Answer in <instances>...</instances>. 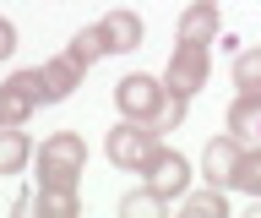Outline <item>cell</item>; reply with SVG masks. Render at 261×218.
Masks as SVG:
<instances>
[{
	"label": "cell",
	"mask_w": 261,
	"mask_h": 218,
	"mask_svg": "<svg viewBox=\"0 0 261 218\" xmlns=\"http://www.w3.org/2000/svg\"><path fill=\"white\" fill-rule=\"evenodd\" d=\"M120 213L125 218H163L169 213V197H158L152 185H142V191H125L120 197Z\"/></svg>",
	"instance_id": "obj_14"
},
{
	"label": "cell",
	"mask_w": 261,
	"mask_h": 218,
	"mask_svg": "<svg viewBox=\"0 0 261 218\" xmlns=\"http://www.w3.org/2000/svg\"><path fill=\"white\" fill-rule=\"evenodd\" d=\"M11 55H16V28L0 17V60H11Z\"/></svg>",
	"instance_id": "obj_20"
},
{
	"label": "cell",
	"mask_w": 261,
	"mask_h": 218,
	"mask_svg": "<svg viewBox=\"0 0 261 218\" xmlns=\"http://www.w3.org/2000/svg\"><path fill=\"white\" fill-rule=\"evenodd\" d=\"M98 33H103V44H109V55H130V50H142V17L136 11H109V17L98 22Z\"/></svg>",
	"instance_id": "obj_9"
},
{
	"label": "cell",
	"mask_w": 261,
	"mask_h": 218,
	"mask_svg": "<svg viewBox=\"0 0 261 218\" xmlns=\"http://www.w3.org/2000/svg\"><path fill=\"white\" fill-rule=\"evenodd\" d=\"M33 213L38 218H76L82 197L76 191H60V185H38V191H33Z\"/></svg>",
	"instance_id": "obj_12"
},
{
	"label": "cell",
	"mask_w": 261,
	"mask_h": 218,
	"mask_svg": "<svg viewBox=\"0 0 261 218\" xmlns=\"http://www.w3.org/2000/svg\"><path fill=\"white\" fill-rule=\"evenodd\" d=\"M33 164H38V185L76 191L82 175H87V142L76 131H55L44 136V148H33Z\"/></svg>",
	"instance_id": "obj_1"
},
{
	"label": "cell",
	"mask_w": 261,
	"mask_h": 218,
	"mask_svg": "<svg viewBox=\"0 0 261 218\" xmlns=\"http://www.w3.org/2000/svg\"><path fill=\"white\" fill-rule=\"evenodd\" d=\"M33 164V142L22 126H0V175H16V169Z\"/></svg>",
	"instance_id": "obj_11"
},
{
	"label": "cell",
	"mask_w": 261,
	"mask_h": 218,
	"mask_svg": "<svg viewBox=\"0 0 261 218\" xmlns=\"http://www.w3.org/2000/svg\"><path fill=\"white\" fill-rule=\"evenodd\" d=\"M103 153H109L114 169H130V175H142L147 158L158 153V131L152 126H142V120H120L109 131V142H103Z\"/></svg>",
	"instance_id": "obj_4"
},
{
	"label": "cell",
	"mask_w": 261,
	"mask_h": 218,
	"mask_svg": "<svg viewBox=\"0 0 261 218\" xmlns=\"http://www.w3.org/2000/svg\"><path fill=\"white\" fill-rule=\"evenodd\" d=\"M207 77H212V50H207V44H185V38H179L174 55H169V66H163V87L179 93V99H196V93L207 87Z\"/></svg>",
	"instance_id": "obj_3"
},
{
	"label": "cell",
	"mask_w": 261,
	"mask_h": 218,
	"mask_svg": "<svg viewBox=\"0 0 261 218\" xmlns=\"http://www.w3.org/2000/svg\"><path fill=\"white\" fill-rule=\"evenodd\" d=\"M185 104L191 99H179V93H169V104H163V115H158V126H152V131H179V126H185Z\"/></svg>",
	"instance_id": "obj_19"
},
{
	"label": "cell",
	"mask_w": 261,
	"mask_h": 218,
	"mask_svg": "<svg viewBox=\"0 0 261 218\" xmlns=\"http://www.w3.org/2000/svg\"><path fill=\"white\" fill-rule=\"evenodd\" d=\"M234 87L240 93H261V44L234 55Z\"/></svg>",
	"instance_id": "obj_16"
},
{
	"label": "cell",
	"mask_w": 261,
	"mask_h": 218,
	"mask_svg": "<svg viewBox=\"0 0 261 218\" xmlns=\"http://www.w3.org/2000/svg\"><path fill=\"white\" fill-rule=\"evenodd\" d=\"M33 109H38V99H33L28 87L16 82V77L0 87V126H28V120H33Z\"/></svg>",
	"instance_id": "obj_13"
},
{
	"label": "cell",
	"mask_w": 261,
	"mask_h": 218,
	"mask_svg": "<svg viewBox=\"0 0 261 218\" xmlns=\"http://www.w3.org/2000/svg\"><path fill=\"white\" fill-rule=\"evenodd\" d=\"M228 131L240 142H261V93H240L228 104Z\"/></svg>",
	"instance_id": "obj_10"
},
{
	"label": "cell",
	"mask_w": 261,
	"mask_h": 218,
	"mask_svg": "<svg viewBox=\"0 0 261 218\" xmlns=\"http://www.w3.org/2000/svg\"><path fill=\"white\" fill-rule=\"evenodd\" d=\"M82 77H87V66H82L71 50H60L55 60H44V104H65L82 87Z\"/></svg>",
	"instance_id": "obj_7"
},
{
	"label": "cell",
	"mask_w": 261,
	"mask_h": 218,
	"mask_svg": "<svg viewBox=\"0 0 261 218\" xmlns=\"http://www.w3.org/2000/svg\"><path fill=\"white\" fill-rule=\"evenodd\" d=\"M179 207H185L191 218H228L223 185H207V191H196V197H179Z\"/></svg>",
	"instance_id": "obj_15"
},
{
	"label": "cell",
	"mask_w": 261,
	"mask_h": 218,
	"mask_svg": "<svg viewBox=\"0 0 261 218\" xmlns=\"http://www.w3.org/2000/svg\"><path fill=\"white\" fill-rule=\"evenodd\" d=\"M218 28H223L218 0H191V6L179 11V38H185V44H218Z\"/></svg>",
	"instance_id": "obj_8"
},
{
	"label": "cell",
	"mask_w": 261,
	"mask_h": 218,
	"mask_svg": "<svg viewBox=\"0 0 261 218\" xmlns=\"http://www.w3.org/2000/svg\"><path fill=\"white\" fill-rule=\"evenodd\" d=\"M240 158H245V142L234 131L228 136H212L207 148H201V175H207V185H234V175H240Z\"/></svg>",
	"instance_id": "obj_6"
},
{
	"label": "cell",
	"mask_w": 261,
	"mask_h": 218,
	"mask_svg": "<svg viewBox=\"0 0 261 218\" xmlns=\"http://www.w3.org/2000/svg\"><path fill=\"white\" fill-rule=\"evenodd\" d=\"M65 50H71V55H76V60H82V66L93 71L98 60H103V55H109V44H103V33H98V28H82V33L71 38V44H65Z\"/></svg>",
	"instance_id": "obj_17"
},
{
	"label": "cell",
	"mask_w": 261,
	"mask_h": 218,
	"mask_svg": "<svg viewBox=\"0 0 261 218\" xmlns=\"http://www.w3.org/2000/svg\"><path fill=\"white\" fill-rule=\"evenodd\" d=\"M163 104H169V87H163V77L130 71V77H120V82H114V109H120V120H142V126H158Z\"/></svg>",
	"instance_id": "obj_2"
},
{
	"label": "cell",
	"mask_w": 261,
	"mask_h": 218,
	"mask_svg": "<svg viewBox=\"0 0 261 218\" xmlns=\"http://www.w3.org/2000/svg\"><path fill=\"white\" fill-rule=\"evenodd\" d=\"M142 175H147V185H152L158 197H169V202H179V197H185V185H191V164H185L174 148H163V142H158V153L147 158Z\"/></svg>",
	"instance_id": "obj_5"
},
{
	"label": "cell",
	"mask_w": 261,
	"mask_h": 218,
	"mask_svg": "<svg viewBox=\"0 0 261 218\" xmlns=\"http://www.w3.org/2000/svg\"><path fill=\"white\" fill-rule=\"evenodd\" d=\"M234 191H245V197H261V142H256V148H245L240 175H234Z\"/></svg>",
	"instance_id": "obj_18"
},
{
	"label": "cell",
	"mask_w": 261,
	"mask_h": 218,
	"mask_svg": "<svg viewBox=\"0 0 261 218\" xmlns=\"http://www.w3.org/2000/svg\"><path fill=\"white\" fill-rule=\"evenodd\" d=\"M250 218H261V197H256V207H250Z\"/></svg>",
	"instance_id": "obj_21"
}]
</instances>
